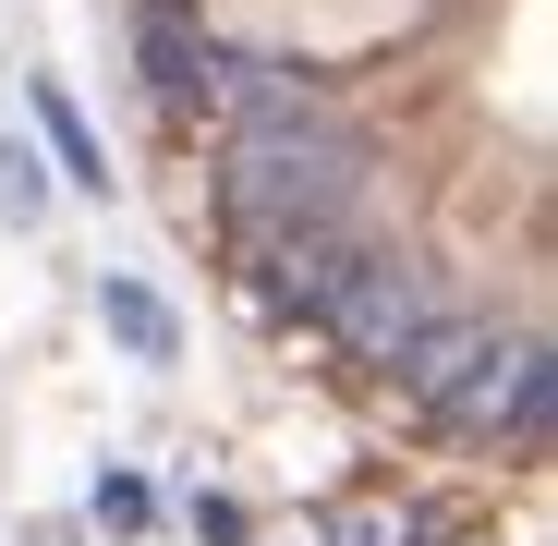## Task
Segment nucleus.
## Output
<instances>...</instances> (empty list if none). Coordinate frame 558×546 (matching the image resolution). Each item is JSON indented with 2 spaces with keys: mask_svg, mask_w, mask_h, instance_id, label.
<instances>
[{
  "mask_svg": "<svg viewBox=\"0 0 558 546\" xmlns=\"http://www.w3.org/2000/svg\"><path fill=\"white\" fill-rule=\"evenodd\" d=\"M352 182H364V134L316 110V85H279L267 110H231L219 195H231L243 243H292L316 219H352Z\"/></svg>",
  "mask_w": 558,
  "mask_h": 546,
  "instance_id": "nucleus-1",
  "label": "nucleus"
},
{
  "mask_svg": "<svg viewBox=\"0 0 558 546\" xmlns=\"http://www.w3.org/2000/svg\"><path fill=\"white\" fill-rule=\"evenodd\" d=\"M437 413H449V425H474V437H546V340L486 328V352L449 377Z\"/></svg>",
  "mask_w": 558,
  "mask_h": 546,
  "instance_id": "nucleus-2",
  "label": "nucleus"
},
{
  "mask_svg": "<svg viewBox=\"0 0 558 546\" xmlns=\"http://www.w3.org/2000/svg\"><path fill=\"white\" fill-rule=\"evenodd\" d=\"M425 316H437V280H425L413 255H377V243H364V255L340 267V292H328V328H340L364 364H389Z\"/></svg>",
  "mask_w": 558,
  "mask_h": 546,
  "instance_id": "nucleus-3",
  "label": "nucleus"
},
{
  "mask_svg": "<svg viewBox=\"0 0 558 546\" xmlns=\"http://www.w3.org/2000/svg\"><path fill=\"white\" fill-rule=\"evenodd\" d=\"M134 61H146V85H158L170 110H195V98H207V73H219V49L182 25V13H146V49H134Z\"/></svg>",
  "mask_w": 558,
  "mask_h": 546,
  "instance_id": "nucleus-4",
  "label": "nucleus"
},
{
  "mask_svg": "<svg viewBox=\"0 0 558 546\" xmlns=\"http://www.w3.org/2000/svg\"><path fill=\"white\" fill-rule=\"evenodd\" d=\"M98 328H110L134 364H170V352H182V328H170V304H158L146 280H98Z\"/></svg>",
  "mask_w": 558,
  "mask_h": 546,
  "instance_id": "nucleus-5",
  "label": "nucleus"
},
{
  "mask_svg": "<svg viewBox=\"0 0 558 546\" xmlns=\"http://www.w3.org/2000/svg\"><path fill=\"white\" fill-rule=\"evenodd\" d=\"M25 110H37V134H49V158H61V182H85V195H98V182H110V146H98V134H85V110L61 98V85H49V73L25 85Z\"/></svg>",
  "mask_w": 558,
  "mask_h": 546,
  "instance_id": "nucleus-6",
  "label": "nucleus"
},
{
  "mask_svg": "<svg viewBox=\"0 0 558 546\" xmlns=\"http://www.w3.org/2000/svg\"><path fill=\"white\" fill-rule=\"evenodd\" d=\"M37 207H49V158L25 134H0V219H37Z\"/></svg>",
  "mask_w": 558,
  "mask_h": 546,
  "instance_id": "nucleus-7",
  "label": "nucleus"
},
{
  "mask_svg": "<svg viewBox=\"0 0 558 546\" xmlns=\"http://www.w3.org/2000/svg\"><path fill=\"white\" fill-rule=\"evenodd\" d=\"M146 522V474H98V534H134Z\"/></svg>",
  "mask_w": 558,
  "mask_h": 546,
  "instance_id": "nucleus-8",
  "label": "nucleus"
},
{
  "mask_svg": "<svg viewBox=\"0 0 558 546\" xmlns=\"http://www.w3.org/2000/svg\"><path fill=\"white\" fill-rule=\"evenodd\" d=\"M195 534H207V546H255V534H243V510H231V498H195Z\"/></svg>",
  "mask_w": 558,
  "mask_h": 546,
  "instance_id": "nucleus-9",
  "label": "nucleus"
},
{
  "mask_svg": "<svg viewBox=\"0 0 558 546\" xmlns=\"http://www.w3.org/2000/svg\"><path fill=\"white\" fill-rule=\"evenodd\" d=\"M340 546H377V522H340Z\"/></svg>",
  "mask_w": 558,
  "mask_h": 546,
  "instance_id": "nucleus-10",
  "label": "nucleus"
}]
</instances>
